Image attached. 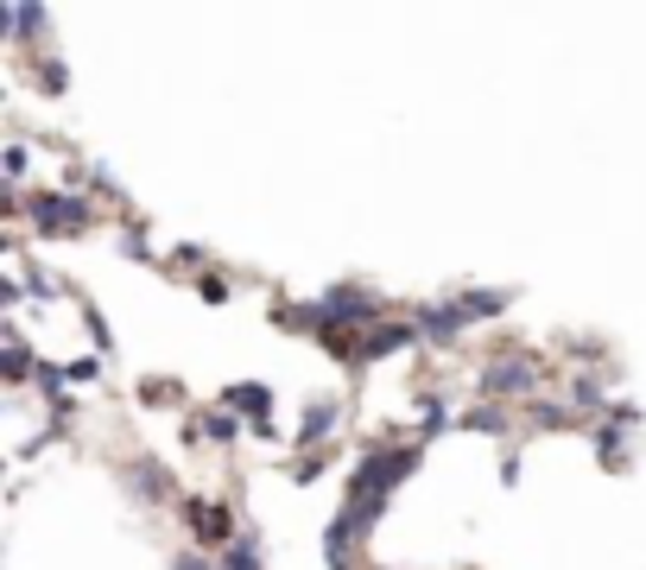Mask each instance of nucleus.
Instances as JSON below:
<instances>
[{
    "label": "nucleus",
    "instance_id": "obj_1",
    "mask_svg": "<svg viewBox=\"0 0 646 570\" xmlns=\"http://www.w3.org/2000/svg\"><path fill=\"white\" fill-rule=\"evenodd\" d=\"M539 381V362H494L489 368V387L494 393H526Z\"/></svg>",
    "mask_w": 646,
    "mask_h": 570
},
{
    "label": "nucleus",
    "instance_id": "obj_2",
    "mask_svg": "<svg viewBox=\"0 0 646 570\" xmlns=\"http://www.w3.org/2000/svg\"><path fill=\"white\" fill-rule=\"evenodd\" d=\"M45 229H83V204H39Z\"/></svg>",
    "mask_w": 646,
    "mask_h": 570
},
{
    "label": "nucleus",
    "instance_id": "obj_3",
    "mask_svg": "<svg viewBox=\"0 0 646 570\" xmlns=\"http://www.w3.org/2000/svg\"><path fill=\"white\" fill-rule=\"evenodd\" d=\"M190 526H197L204 539H222V533H229V519H222V507H190Z\"/></svg>",
    "mask_w": 646,
    "mask_h": 570
},
{
    "label": "nucleus",
    "instance_id": "obj_4",
    "mask_svg": "<svg viewBox=\"0 0 646 570\" xmlns=\"http://www.w3.org/2000/svg\"><path fill=\"white\" fill-rule=\"evenodd\" d=\"M229 406H241V413L266 418V387H234V393H229Z\"/></svg>",
    "mask_w": 646,
    "mask_h": 570
},
{
    "label": "nucleus",
    "instance_id": "obj_5",
    "mask_svg": "<svg viewBox=\"0 0 646 570\" xmlns=\"http://www.w3.org/2000/svg\"><path fill=\"white\" fill-rule=\"evenodd\" d=\"M330 425H337V406H317V413L305 418V443H317L324 431H330Z\"/></svg>",
    "mask_w": 646,
    "mask_h": 570
},
{
    "label": "nucleus",
    "instance_id": "obj_6",
    "mask_svg": "<svg viewBox=\"0 0 646 570\" xmlns=\"http://www.w3.org/2000/svg\"><path fill=\"white\" fill-rule=\"evenodd\" d=\"M229 570H260L254 545H234V551H229Z\"/></svg>",
    "mask_w": 646,
    "mask_h": 570
},
{
    "label": "nucleus",
    "instance_id": "obj_7",
    "mask_svg": "<svg viewBox=\"0 0 646 570\" xmlns=\"http://www.w3.org/2000/svg\"><path fill=\"white\" fill-rule=\"evenodd\" d=\"M178 570H209V564H197V558H178Z\"/></svg>",
    "mask_w": 646,
    "mask_h": 570
}]
</instances>
